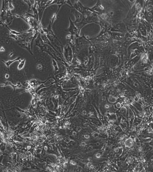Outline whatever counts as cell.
<instances>
[{
  "mask_svg": "<svg viewBox=\"0 0 153 172\" xmlns=\"http://www.w3.org/2000/svg\"><path fill=\"white\" fill-rule=\"evenodd\" d=\"M83 15V19L82 22L79 23H75V26L79 30H81L82 28L87 24L92 23L99 24L100 17L98 15L87 10Z\"/></svg>",
  "mask_w": 153,
  "mask_h": 172,
  "instance_id": "obj_1",
  "label": "cell"
},
{
  "mask_svg": "<svg viewBox=\"0 0 153 172\" xmlns=\"http://www.w3.org/2000/svg\"><path fill=\"white\" fill-rule=\"evenodd\" d=\"M74 39L76 51L75 53H73V56L75 57L80 50L85 47L90 45V44L88 37L84 34L82 36L74 37Z\"/></svg>",
  "mask_w": 153,
  "mask_h": 172,
  "instance_id": "obj_2",
  "label": "cell"
},
{
  "mask_svg": "<svg viewBox=\"0 0 153 172\" xmlns=\"http://www.w3.org/2000/svg\"><path fill=\"white\" fill-rule=\"evenodd\" d=\"M107 67L111 69H114L118 66L119 63V59L118 56L115 54H111L106 56Z\"/></svg>",
  "mask_w": 153,
  "mask_h": 172,
  "instance_id": "obj_3",
  "label": "cell"
},
{
  "mask_svg": "<svg viewBox=\"0 0 153 172\" xmlns=\"http://www.w3.org/2000/svg\"><path fill=\"white\" fill-rule=\"evenodd\" d=\"M88 38L90 41L93 42L110 41L112 40L110 31L106 33L100 32L99 34L96 36L91 38L88 37Z\"/></svg>",
  "mask_w": 153,
  "mask_h": 172,
  "instance_id": "obj_4",
  "label": "cell"
},
{
  "mask_svg": "<svg viewBox=\"0 0 153 172\" xmlns=\"http://www.w3.org/2000/svg\"><path fill=\"white\" fill-rule=\"evenodd\" d=\"M63 56L64 59L69 65L71 64L73 58V52L71 47L68 43L63 47Z\"/></svg>",
  "mask_w": 153,
  "mask_h": 172,
  "instance_id": "obj_5",
  "label": "cell"
},
{
  "mask_svg": "<svg viewBox=\"0 0 153 172\" xmlns=\"http://www.w3.org/2000/svg\"><path fill=\"white\" fill-rule=\"evenodd\" d=\"M110 31L126 33L128 31V28L124 22H118L111 24Z\"/></svg>",
  "mask_w": 153,
  "mask_h": 172,
  "instance_id": "obj_6",
  "label": "cell"
},
{
  "mask_svg": "<svg viewBox=\"0 0 153 172\" xmlns=\"http://www.w3.org/2000/svg\"><path fill=\"white\" fill-rule=\"evenodd\" d=\"M69 20L70 22V27L68 28L65 30V31L67 32H70V34L75 37H77L80 36L81 30L75 26V23L71 19L70 17H69Z\"/></svg>",
  "mask_w": 153,
  "mask_h": 172,
  "instance_id": "obj_7",
  "label": "cell"
},
{
  "mask_svg": "<svg viewBox=\"0 0 153 172\" xmlns=\"http://www.w3.org/2000/svg\"><path fill=\"white\" fill-rule=\"evenodd\" d=\"M87 10L94 13L98 16L102 13L105 11L104 8L100 1H98L96 4L93 7L90 8L86 7Z\"/></svg>",
  "mask_w": 153,
  "mask_h": 172,
  "instance_id": "obj_8",
  "label": "cell"
},
{
  "mask_svg": "<svg viewBox=\"0 0 153 172\" xmlns=\"http://www.w3.org/2000/svg\"><path fill=\"white\" fill-rule=\"evenodd\" d=\"M142 55V54H140L132 59L129 60L125 64V69L128 70L131 69L141 59Z\"/></svg>",
  "mask_w": 153,
  "mask_h": 172,
  "instance_id": "obj_9",
  "label": "cell"
},
{
  "mask_svg": "<svg viewBox=\"0 0 153 172\" xmlns=\"http://www.w3.org/2000/svg\"><path fill=\"white\" fill-rule=\"evenodd\" d=\"M35 45L38 46L40 48L42 51L47 53L48 51L46 44H45L42 39L41 38V34L38 33L37 37L35 39Z\"/></svg>",
  "mask_w": 153,
  "mask_h": 172,
  "instance_id": "obj_10",
  "label": "cell"
},
{
  "mask_svg": "<svg viewBox=\"0 0 153 172\" xmlns=\"http://www.w3.org/2000/svg\"><path fill=\"white\" fill-rule=\"evenodd\" d=\"M99 25L101 27L100 32H102V33H106V32L110 31L111 24L106 21L102 20L100 17Z\"/></svg>",
  "mask_w": 153,
  "mask_h": 172,
  "instance_id": "obj_11",
  "label": "cell"
},
{
  "mask_svg": "<svg viewBox=\"0 0 153 172\" xmlns=\"http://www.w3.org/2000/svg\"><path fill=\"white\" fill-rule=\"evenodd\" d=\"M9 85L10 86L14 89V92H15L16 89L21 88L25 89L26 90H28V91H29V89L27 88V87L23 86L20 82H17V85H14L9 81H6L5 84H1V87H5Z\"/></svg>",
  "mask_w": 153,
  "mask_h": 172,
  "instance_id": "obj_12",
  "label": "cell"
},
{
  "mask_svg": "<svg viewBox=\"0 0 153 172\" xmlns=\"http://www.w3.org/2000/svg\"><path fill=\"white\" fill-rule=\"evenodd\" d=\"M126 33L111 31V37L112 40L114 41L123 42Z\"/></svg>",
  "mask_w": 153,
  "mask_h": 172,
  "instance_id": "obj_13",
  "label": "cell"
},
{
  "mask_svg": "<svg viewBox=\"0 0 153 172\" xmlns=\"http://www.w3.org/2000/svg\"><path fill=\"white\" fill-rule=\"evenodd\" d=\"M78 12L83 15L87 11L86 7H85L78 0L75 1V4H73V7Z\"/></svg>",
  "mask_w": 153,
  "mask_h": 172,
  "instance_id": "obj_14",
  "label": "cell"
},
{
  "mask_svg": "<svg viewBox=\"0 0 153 172\" xmlns=\"http://www.w3.org/2000/svg\"><path fill=\"white\" fill-rule=\"evenodd\" d=\"M71 12L75 15L76 20L74 22L75 23H78L81 22L83 20V14L78 12L73 8H71Z\"/></svg>",
  "mask_w": 153,
  "mask_h": 172,
  "instance_id": "obj_15",
  "label": "cell"
},
{
  "mask_svg": "<svg viewBox=\"0 0 153 172\" xmlns=\"http://www.w3.org/2000/svg\"><path fill=\"white\" fill-rule=\"evenodd\" d=\"M95 61V57L94 55L92 54H90L87 63L85 66V68L88 70H91L94 66Z\"/></svg>",
  "mask_w": 153,
  "mask_h": 172,
  "instance_id": "obj_16",
  "label": "cell"
},
{
  "mask_svg": "<svg viewBox=\"0 0 153 172\" xmlns=\"http://www.w3.org/2000/svg\"><path fill=\"white\" fill-rule=\"evenodd\" d=\"M138 29L142 35L145 37H147V33L146 27L142 22H140L138 24Z\"/></svg>",
  "mask_w": 153,
  "mask_h": 172,
  "instance_id": "obj_17",
  "label": "cell"
},
{
  "mask_svg": "<svg viewBox=\"0 0 153 172\" xmlns=\"http://www.w3.org/2000/svg\"><path fill=\"white\" fill-rule=\"evenodd\" d=\"M5 26L7 28L9 29V30L10 34H12L18 35H20L22 34L26 33V32H28V33H30V32H33L34 31V30L33 29L30 28V29L29 30H26L25 31H24L22 32H18L15 31V30H11L8 27L7 25H6Z\"/></svg>",
  "mask_w": 153,
  "mask_h": 172,
  "instance_id": "obj_18",
  "label": "cell"
},
{
  "mask_svg": "<svg viewBox=\"0 0 153 172\" xmlns=\"http://www.w3.org/2000/svg\"><path fill=\"white\" fill-rule=\"evenodd\" d=\"M131 104L138 111L142 112L144 111V108L142 104L134 101L133 99L132 100Z\"/></svg>",
  "mask_w": 153,
  "mask_h": 172,
  "instance_id": "obj_19",
  "label": "cell"
},
{
  "mask_svg": "<svg viewBox=\"0 0 153 172\" xmlns=\"http://www.w3.org/2000/svg\"><path fill=\"white\" fill-rule=\"evenodd\" d=\"M21 61V59L20 57H17L14 60H9L7 62H6V61H5L4 60H2V61L4 62V64L6 65V66H7L8 70H9V66L12 64L13 63L17 61H19V62H20Z\"/></svg>",
  "mask_w": 153,
  "mask_h": 172,
  "instance_id": "obj_20",
  "label": "cell"
},
{
  "mask_svg": "<svg viewBox=\"0 0 153 172\" xmlns=\"http://www.w3.org/2000/svg\"><path fill=\"white\" fill-rule=\"evenodd\" d=\"M120 111L121 113L122 116L124 118L127 119L128 113V109H127L125 106H122L121 108Z\"/></svg>",
  "mask_w": 153,
  "mask_h": 172,
  "instance_id": "obj_21",
  "label": "cell"
},
{
  "mask_svg": "<svg viewBox=\"0 0 153 172\" xmlns=\"http://www.w3.org/2000/svg\"><path fill=\"white\" fill-rule=\"evenodd\" d=\"M49 81L51 82V84H50V85H49L45 86L44 85V84H41V85H40L39 86H38L36 90V91H35V92H36V93H37V92H38V91L40 90V89L45 88V87H49L50 86H51V85H53V84H56V81H55L54 82H51V81H50V80H49Z\"/></svg>",
  "mask_w": 153,
  "mask_h": 172,
  "instance_id": "obj_22",
  "label": "cell"
},
{
  "mask_svg": "<svg viewBox=\"0 0 153 172\" xmlns=\"http://www.w3.org/2000/svg\"><path fill=\"white\" fill-rule=\"evenodd\" d=\"M52 65L54 66V69L55 73L56 74L58 71H59L58 67L57 62L54 58H52Z\"/></svg>",
  "mask_w": 153,
  "mask_h": 172,
  "instance_id": "obj_23",
  "label": "cell"
},
{
  "mask_svg": "<svg viewBox=\"0 0 153 172\" xmlns=\"http://www.w3.org/2000/svg\"><path fill=\"white\" fill-rule=\"evenodd\" d=\"M26 59H24L23 60L21 61L20 62L17 66V69L19 70H20L24 69V66L25 65Z\"/></svg>",
  "mask_w": 153,
  "mask_h": 172,
  "instance_id": "obj_24",
  "label": "cell"
},
{
  "mask_svg": "<svg viewBox=\"0 0 153 172\" xmlns=\"http://www.w3.org/2000/svg\"><path fill=\"white\" fill-rule=\"evenodd\" d=\"M133 144V139L131 138H129L127 139L125 142V145L127 147H131Z\"/></svg>",
  "mask_w": 153,
  "mask_h": 172,
  "instance_id": "obj_25",
  "label": "cell"
},
{
  "mask_svg": "<svg viewBox=\"0 0 153 172\" xmlns=\"http://www.w3.org/2000/svg\"><path fill=\"white\" fill-rule=\"evenodd\" d=\"M24 2L26 3V4H28V12L29 13L30 11H32V6H33L31 4V3L30 2V1H29V0H24L23 1ZM33 12V11H32Z\"/></svg>",
  "mask_w": 153,
  "mask_h": 172,
  "instance_id": "obj_26",
  "label": "cell"
},
{
  "mask_svg": "<svg viewBox=\"0 0 153 172\" xmlns=\"http://www.w3.org/2000/svg\"><path fill=\"white\" fill-rule=\"evenodd\" d=\"M56 15H57V14L56 13L54 14L52 17L51 18L50 20L51 22V27H52L53 23L56 19Z\"/></svg>",
  "mask_w": 153,
  "mask_h": 172,
  "instance_id": "obj_27",
  "label": "cell"
},
{
  "mask_svg": "<svg viewBox=\"0 0 153 172\" xmlns=\"http://www.w3.org/2000/svg\"><path fill=\"white\" fill-rule=\"evenodd\" d=\"M53 1L54 0H49V1H48L45 5L46 8L50 5V4L52 3Z\"/></svg>",
  "mask_w": 153,
  "mask_h": 172,
  "instance_id": "obj_28",
  "label": "cell"
},
{
  "mask_svg": "<svg viewBox=\"0 0 153 172\" xmlns=\"http://www.w3.org/2000/svg\"><path fill=\"white\" fill-rule=\"evenodd\" d=\"M149 125L150 126L151 129H152L153 131V123L152 121L150 123Z\"/></svg>",
  "mask_w": 153,
  "mask_h": 172,
  "instance_id": "obj_29",
  "label": "cell"
},
{
  "mask_svg": "<svg viewBox=\"0 0 153 172\" xmlns=\"http://www.w3.org/2000/svg\"><path fill=\"white\" fill-rule=\"evenodd\" d=\"M116 106L117 108L119 109L121 107V104L120 103H118L117 104Z\"/></svg>",
  "mask_w": 153,
  "mask_h": 172,
  "instance_id": "obj_30",
  "label": "cell"
},
{
  "mask_svg": "<svg viewBox=\"0 0 153 172\" xmlns=\"http://www.w3.org/2000/svg\"><path fill=\"white\" fill-rule=\"evenodd\" d=\"M5 51V49L3 46H1V52H4Z\"/></svg>",
  "mask_w": 153,
  "mask_h": 172,
  "instance_id": "obj_31",
  "label": "cell"
},
{
  "mask_svg": "<svg viewBox=\"0 0 153 172\" xmlns=\"http://www.w3.org/2000/svg\"><path fill=\"white\" fill-rule=\"evenodd\" d=\"M14 53H13V52L11 53H10V54H9V56H8V57H9V58H11V57H12V56L14 54Z\"/></svg>",
  "mask_w": 153,
  "mask_h": 172,
  "instance_id": "obj_32",
  "label": "cell"
},
{
  "mask_svg": "<svg viewBox=\"0 0 153 172\" xmlns=\"http://www.w3.org/2000/svg\"><path fill=\"white\" fill-rule=\"evenodd\" d=\"M5 77L6 78L8 79V78H9V74H6V75L5 76Z\"/></svg>",
  "mask_w": 153,
  "mask_h": 172,
  "instance_id": "obj_33",
  "label": "cell"
},
{
  "mask_svg": "<svg viewBox=\"0 0 153 172\" xmlns=\"http://www.w3.org/2000/svg\"><path fill=\"white\" fill-rule=\"evenodd\" d=\"M51 166H52L53 167H55L56 166V165L54 164V163H52L51 164Z\"/></svg>",
  "mask_w": 153,
  "mask_h": 172,
  "instance_id": "obj_34",
  "label": "cell"
},
{
  "mask_svg": "<svg viewBox=\"0 0 153 172\" xmlns=\"http://www.w3.org/2000/svg\"><path fill=\"white\" fill-rule=\"evenodd\" d=\"M30 148H31V147L30 146H28L27 147V148H28V149H30Z\"/></svg>",
  "mask_w": 153,
  "mask_h": 172,
  "instance_id": "obj_35",
  "label": "cell"
},
{
  "mask_svg": "<svg viewBox=\"0 0 153 172\" xmlns=\"http://www.w3.org/2000/svg\"><path fill=\"white\" fill-rule=\"evenodd\" d=\"M152 27H153V23H152Z\"/></svg>",
  "mask_w": 153,
  "mask_h": 172,
  "instance_id": "obj_36",
  "label": "cell"
},
{
  "mask_svg": "<svg viewBox=\"0 0 153 172\" xmlns=\"http://www.w3.org/2000/svg\"><path fill=\"white\" fill-rule=\"evenodd\" d=\"M152 123H153V119L152 120Z\"/></svg>",
  "mask_w": 153,
  "mask_h": 172,
  "instance_id": "obj_37",
  "label": "cell"
}]
</instances>
